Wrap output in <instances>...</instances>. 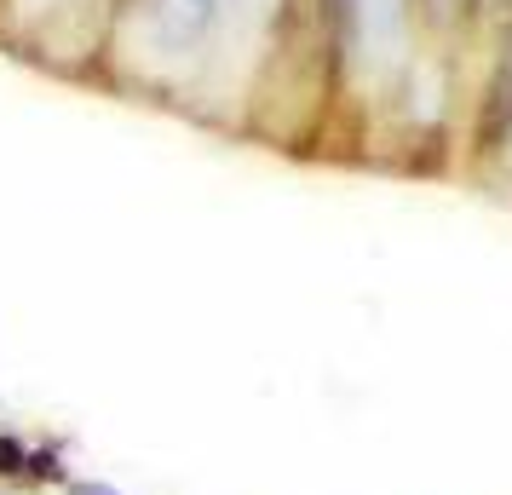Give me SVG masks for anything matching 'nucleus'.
<instances>
[{
	"mask_svg": "<svg viewBox=\"0 0 512 495\" xmlns=\"http://www.w3.org/2000/svg\"><path fill=\"white\" fill-rule=\"evenodd\" d=\"M64 495H127V490L104 484V478H70V484H64Z\"/></svg>",
	"mask_w": 512,
	"mask_h": 495,
	"instance_id": "obj_6",
	"label": "nucleus"
},
{
	"mask_svg": "<svg viewBox=\"0 0 512 495\" xmlns=\"http://www.w3.org/2000/svg\"><path fill=\"white\" fill-rule=\"evenodd\" d=\"M461 6H466V0H426V12H432L438 24H455V18H461Z\"/></svg>",
	"mask_w": 512,
	"mask_h": 495,
	"instance_id": "obj_7",
	"label": "nucleus"
},
{
	"mask_svg": "<svg viewBox=\"0 0 512 495\" xmlns=\"http://www.w3.org/2000/svg\"><path fill=\"white\" fill-rule=\"evenodd\" d=\"M507 139H512V41L501 47V64H495L484 93V116H478V144L484 150H501Z\"/></svg>",
	"mask_w": 512,
	"mask_h": 495,
	"instance_id": "obj_1",
	"label": "nucleus"
},
{
	"mask_svg": "<svg viewBox=\"0 0 512 495\" xmlns=\"http://www.w3.org/2000/svg\"><path fill=\"white\" fill-rule=\"evenodd\" d=\"M29 467V438L24 432H6L0 426V484H18Z\"/></svg>",
	"mask_w": 512,
	"mask_h": 495,
	"instance_id": "obj_5",
	"label": "nucleus"
},
{
	"mask_svg": "<svg viewBox=\"0 0 512 495\" xmlns=\"http://www.w3.org/2000/svg\"><path fill=\"white\" fill-rule=\"evenodd\" d=\"M357 18H363L369 47L380 52V58H397V47H403V24H409L403 0H357Z\"/></svg>",
	"mask_w": 512,
	"mask_h": 495,
	"instance_id": "obj_3",
	"label": "nucleus"
},
{
	"mask_svg": "<svg viewBox=\"0 0 512 495\" xmlns=\"http://www.w3.org/2000/svg\"><path fill=\"white\" fill-rule=\"evenodd\" d=\"M231 0H162V41L167 47H190L202 41L219 18H225Z\"/></svg>",
	"mask_w": 512,
	"mask_h": 495,
	"instance_id": "obj_2",
	"label": "nucleus"
},
{
	"mask_svg": "<svg viewBox=\"0 0 512 495\" xmlns=\"http://www.w3.org/2000/svg\"><path fill=\"white\" fill-rule=\"evenodd\" d=\"M75 472H70V449L64 444H29V467L24 478H18V490L29 495H52V490H64Z\"/></svg>",
	"mask_w": 512,
	"mask_h": 495,
	"instance_id": "obj_4",
	"label": "nucleus"
}]
</instances>
